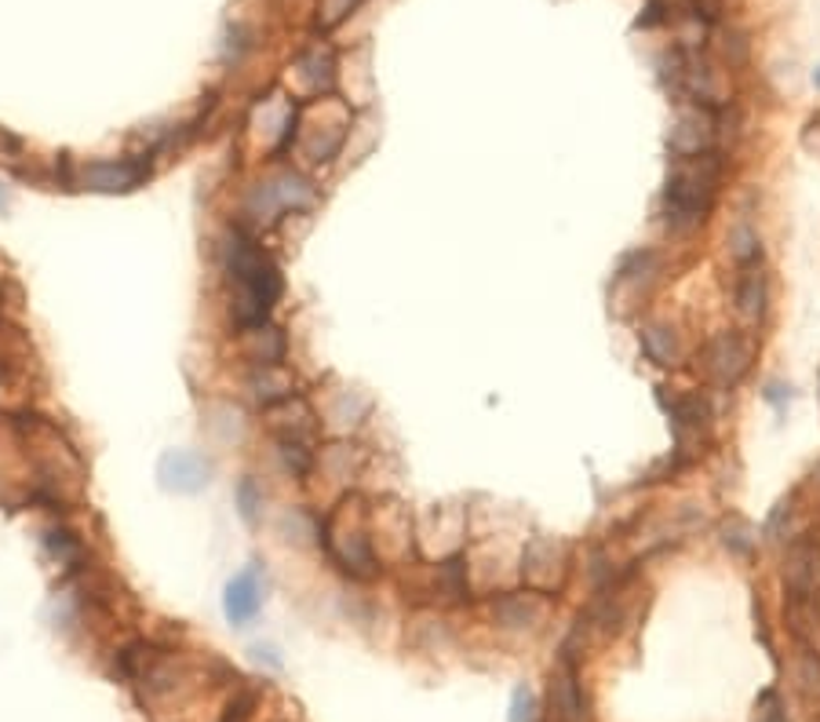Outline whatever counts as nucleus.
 <instances>
[{"mask_svg":"<svg viewBox=\"0 0 820 722\" xmlns=\"http://www.w3.org/2000/svg\"><path fill=\"white\" fill-rule=\"evenodd\" d=\"M227 271L233 288H238V296H233V318L244 329H260L266 314L274 310V303L281 299V288H285L281 271L271 255L244 234H233L227 244Z\"/></svg>","mask_w":820,"mask_h":722,"instance_id":"f257e3e1","label":"nucleus"},{"mask_svg":"<svg viewBox=\"0 0 820 722\" xmlns=\"http://www.w3.org/2000/svg\"><path fill=\"white\" fill-rule=\"evenodd\" d=\"M719 179H722V161L714 150L693 157H678L675 172L667 176V190H664V219L671 230H693L704 223V216L711 212L714 194H719Z\"/></svg>","mask_w":820,"mask_h":722,"instance_id":"f03ea898","label":"nucleus"},{"mask_svg":"<svg viewBox=\"0 0 820 722\" xmlns=\"http://www.w3.org/2000/svg\"><path fill=\"white\" fill-rule=\"evenodd\" d=\"M755 347L741 332H719L704 347V369L719 387H736L744 380V372L752 369Z\"/></svg>","mask_w":820,"mask_h":722,"instance_id":"7ed1b4c3","label":"nucleus"},{"mask_svg":"<svg viewBox=\"0 0 820 722\" xmlns=\"http://www.w3.org/2000/svg\"><path fill=\"white\" fill-rule=\"evenodd\" d=\"M314 201V190L307 179L292 176V172H285V176L277 179H266L252 190L249 197V212L255 219H263V223H274L277 212H288V208H307Z\"/></svg>","mask_w":820,"mask_h":722,"instance_id":"20e7f679","label":"nucleus"},{"mask_svg":"<svg viewBox=\"0 0 820 722\" xmlns=\"http://www.w3.org/2000/svg\"><path fill=\"white\" fill-rule=\"evenodd\" d=\"M161 485L172 489V493H201V489L212 482V463H208L201 452L190 449H175L161 457Z\"/></svg>","mask_w":820,"mask_h":722,"instance_id":"39448f33","label":"nucleus"},{"mask_svg":"<svg viewBox=\"0 0 820 722\" xmlns=\"http://www.w3.org/2000/svg\"><path fill=\"white\" fill-rule=\"evenodd\" d=\"M820 584V547L817 540H799L784 558V588L788 599H813Z\"/></svg>","mask_w":820,"mask_h":722,"instance_id":"423d86ee","label":"nucleus"},{"mask_svg":"<svg viewBox=\"0 0 820 722\" xmlns=\"http://www.w3.org/2000/svg\"><path fill=\"white\" fill-rule=\"evenodd\" d=\"M222 610H227L230 624H249L255 613L263 610V569L249 566L241 569L238 577L227 584V595H222Z\"/></svg>","mask_w":820,"mask_h":722,"instance_id":"0eeeda50","label":"nucleus"},{"mask_svg":"<svg viewBox=\"0 0 820 722\" xmlns=\"http://www.w3.org/2000/svg\"><path fill=\"white\" fill-rule=\"evenodd\" d=\"M550 712H555V722H588V704H583L577 668L569 657H561L550 671Z\"/></svg>","mask_w":820,"mask_h":722,"instance_id":"6e6552de","label":"nucleus"},{"mask_svg":"<svg viewBox=\"0 0 820 722\" xmlns=\"http://www.w3.org/2000/svg\"><path fill=\"white\" fill-rule=\"evenodd\" d=\"M150 176L146 161H96V165L85 168V183L91 190L102 194H117V190H132Z\"/></svg>","mask_w":820,"mask_h":722,"instance_id":"1a4fd4ad","label":"nucleus"},{"mask_svg":"<svg viewBox=\"0 0 820 722\" xmlns=\"http://www.w3.org/2000/svg\"><path fill=\"white\" fill-rule=\"evenodd\" d=\"M492 621L507 632H522L544 621V599L536 591H518V595H500L492 602Z\"/></svg>","mask_w":820,"mask_h":722,"instance_id":"9d476101","label":"nucleus"},{"mask_svg":"<svg viewBox=\"0 0 820 722\" xmlns=\"http://www.w3.org/2000/svg\"><path fill=\"white\" fill-rule=\"evenodd\" d=\"M711 118L708 110H689L678 118V124L671 128V150L678 157H693V154H704L708 143H711Z\"/></svg>","mask_w":820,"mask_h":722,"instance_id":"9b49d317","label":"nucleus"},{"mask_svg":"<svg viewBox=\"0 0 820 722\" xmlns=\"http://www.w3.org/2000/svg\"><path fill=\"white\" fill-rule=\"evenodd\" d=\"M736 310L744 314L747 321H758L766 314V274L763 266L747 263L741 282H736Z\"/></svg>","mask_w":820,"mask_h":722,"instance_id":"f8f14e48","label":"nucleus"},{"mask_svg":"<svg viewBox=\"0 0 820 722\" xmlns=\"http://www.w3.org/2000/svg\"><path fill=\"white\" fill-rule=\"evenodd\" d=\"M642 347H646V354L656 365H675L678 361V340L667 325H656V321L646 325V329H642Z\"/></svg>","mask_w":820,"mask_h":722,"instance_id":"ddd939ff","label":"nucleus"},{"mask_svg":"<svg viewBox=\"0 0 820 722\" xmlns=\"http://www.w3.org/2000/svg\"><path fill=\"white\" fill-rule=\"evenodd\" d=\"M299 69L310 77L314 88H328V85H332V77H336V59H332V52H328V48H314V52H307L299 59Z\"/></svg>","mask_w":820,"mask_h":722,"instance_id":"4468645a","label":"nucleus"},{"mask_svg":"<svg viewBox=\"0 0 820 722\" xmlns=\"http://www.w3.org/2000/svg\"><path fill=\"white\" fill-rule=\"evenodd\" d=\"M799 690L806 697H820V657L813 646H799V668H795Z\"/></svg>","mask_w":820,"mask_h":722,"instance_id":"2eb2a0df","label":"nucleus"},{"mask_svg":"<svg viewBox=\"0 0 820 722\" xmlns=\"http://www.w3.org/2000/svg\"><path fill=\"white\" fill-rule=\"evenodd\" d=\"M730 252H733V260H741L744 266L755 263L758 255H763V249H758V234L747 223H736L730 230Z\"/></svg>","mask_w":820,"mask_h":722,"instance_id":"dca6fc26","label":"nucleus"},{"mask_svg":"<svg viewBox=\"0 0 820 722\" xmlns=\"http://www.w3.org/2000/svg\"><path fill=\"white\" fill-rule=\"evenodd\" d=\"M722 544L730 547L733 555H752L755 551V529L747 526L744 518H730L722 526Z\"/></svg>","mask_w":820,"mask_h":722,"instance_id":"f3484780","label":"nucleus"},{"mask_svg":"<svg viewBox=\"0 0 820 722\" xmlns=\"http://www.w3.org/2000/svg\"><path fill=\"white\" fill-rule=\"evenodd\" d=\"M260 507H263V489L255 485L252 479H241L238 485V511L249 526H260Z\"/></svg>","mask_w":820,"mask_h":722,"instance_id":"a211bd4d","label":"nucleus"},{"mask_svg":"<svg viewBox=\"0 0 820 722\" xmlns=\"http://www.w3.org/2000/svg\"><path fill=\"white\" fill-rule=\"evenodd\" d=\"M656 266V252L653 249H638V252H631V255H624V263H620V277H638V274H649Z\"/></svg>","mask_w":820,"mask_h":722,"instance_id":"6ab92c4d","label":"nucleus"},{"mask_svg":"<svg viewBox=\"0 0 820 722\" xmlns=\"http://www.w3.org/2000/svg\"><path fill=\"white\" fill-rule=\"evenodd\" d=\"M511 722H536V701L529 686H518L511 697Z\"/></svg>","mask_w":820,"mask_h":722,"instance_id":"aec40b11","label":"nucleus"},{"mask_svg":"<svg viewBox=\"0 0 820 722\" xmlns=\"http://www.w3.org/2000/svg\"><path fill=\"white\" fill-rule=\"evenodd\" d=\"M755 722H788V712H784L780 697L766 690L763 697H758V719Z\"/></svg>","mask_w":820,"mask_h":722,"instance_id":"412c9836","label":"nucleus"},{"mask_svg":"<svg viewBox=\"0 0 820 722\" xmlns=\"http://www.w3.org/2000/svg\"><path fill=\"white\" fill-rule=\"evenodd\" d=\"M358 0H325V15H321V22L328 26V22H336V19H343L350 8H354Z\"/></svg>","mask_w":820,"mask_h":722,"instance_id":"4be33fe9","label":"nucleus"},{"mask_svg":"<svg viewBox=\"0 0 820 722\" xmlns=\"http://www.w3.org/2000/svg\"><path fill=\"white\" fill-rule=\"evenodd\" d=\"M656 22H664V0H649V4H646V15L638 19V26H642V30H649V26H656Z\"/></svg>","mask_w":820,"mask_h":722,"instance_id":"5701e85b","label":"nucleus"},{"mask_svg":"<svg viewBox=\"0 0 820 722\" xmlns=\"http://www.w3.org/2000/svg\"><path fill=\"white\" fill-rule=\"evenodd\" d=\"M784 394H788V398H791V387H784V383H769L766 398H769L773 405H780V402H784Z\"/></svg>","mask_w":820,"mask_h":722,"instance_id":"b1692460","label":"nucleus"},{"mask_svg":"<svg viewBox=\"0 0 820 722\" xmlns=\"http://www.w3.org/2000/svg\"><path fill=\"white\" fill-rule=\"evenodd\" d=\"M806 146L817 150V154H820V118L810 121V132H806Z\"/></svg>","mask_w":820,"mask_h":722,"instance_id":"393cba45","label":"nucleus"},{"mask_svg":"<svg viewBox=\"0 0 820 722\" xmlns=\"http://www.w3.org/2000/svg\"><path fill=\"white\" fill-rule=\"evenodd\" d=\"M0 212H8V190H0Z\"/></svg>","mask_w":820,"mask_h":722,"instance_id":"a878e982","label":"nucleus"},{"mask_svg":"<svg viewBox=\"0 0 820 722\" xmlns=\"http://www.w3.org/2000/svg\"><path fill=\"white\" fill-rule=\"evenodd\" d=\"M813 85L820 88V66H817V74H813Z\"/></svg>","mask_w":820,"mask_h":722,"instance_id":"bb28decb","label":"nucleus"},{"mask_svg":"<svg viewBox=\"0 0 820 722\" xmlns=\"http://www.w3.org/2000/svg\"><path fill=\"white\" fill-rule=\"evenodd\" d=\"M817 482H820V468H817Z\"/></svg>","mask_w":820,"mask_h":722,"instance_id":"cd10ccee","label":"nucleus"}]
</instances>
